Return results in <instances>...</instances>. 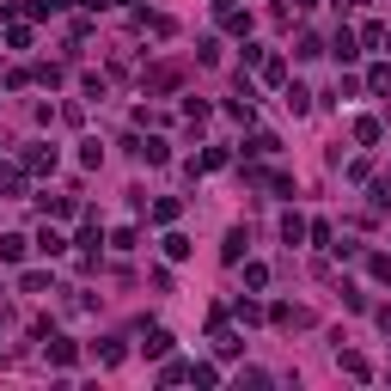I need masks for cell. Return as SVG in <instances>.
I'll return each mask as SVG.
<instances>
[{
	"instance_id": "obj_1",
	"label": "cell",
	"mask_w": 391,
	"mask_h": 391,
	"mask_svg": "<svg viewBox=\"0 0 391 391\" xmlns=\"http://www.w3.org/2000/svg\"><path fill=\"white\" fill-rule=\"evenodd\" d=\"M129 153H135V159H147V166H166V159H171L166 141H129Z\"/></svg>"
},
{
	"instance_id": "obj_2",
	"label": "cell",
	"mask_w": 391,
	"mask_h": 391,
	"mask_svg": "<svg viewBox=\"0 0 391 391\" xmlns=\"http://www.w3.org/2000/svg\"><path fill=\"white\" fill-rule=\"evenodd\" d=\"M282 105L294 110V117H306V110H312V92H306V86H287V92H282Z\"/></svg>"
},
{
	"instance_id": "obj_3",
	"label": "cell",
	"mask_w": 391,
	"mask_h": 391,
	"mask_svg": "<svg viewBox=\"0 0 391 391\" xmlns=\"http://www.w3.org/2000/svg\"><path fill=\"white\" fill-rule=\"evenodd\" d=\"M25 171H55V147H31L25 153Z\"/></svg>"
},
{
	"instance_id": "obj_4",
	"label": "cell",
	"mask_w": 391,
	"mask_h": 391,
	"mask_svg": "<svg viewBox=\"0 0 391 391\" xmlns=\"http://www.w3.org/2000/svg\"><path fill=\"white\" fill-rule=\"evenodd\" d=\"M37 251H43V257H61V251H68V239H61L55 226H43V232H37Z\"/></svg>"
},
{
	"instance_id": "obj_5",
	"label": "cell",
	"mask_w": 391,
	"mask_h": 391,
	"mask_svg": "<svg viewBox=\"0 0 391 391\" xmlns=\"http://www.w3.org/2000/svg\"><path fill=\"white\" fill-rule=\"evenodd\" d=\"M275 324H282V331H300V324H306V312H300V306H275Z\"/></svg>"
},
{
	"instance_id": "obj_6",
	"label": "cell",
	"mask_w": 391,
	"mask_h": 391,
	"mask_svg": "<svg viewBox=\"0 0 391 391\" xmlns=\"http://www.w3.org/2000/svg\"><path fill=\"white\" fill-rule=\"evenodd\" d=\"M336 361H343V373H355V379H367V373H373V367L355 355V348H336Z\"/></svg>"
},
{
	"instance_id": "obj_7",
	"label": "cell",
	"mask_w": 391,
	"mask_h": 391,
	"mask_svg": "<svg viewBox=\"0 0 391 391\" xmlns=\"http://www.w3.org/2000/svg\"><path fill=\"white\" fill-rule=\"evenodd\" d=\"M190 251H196V245L183 239V232H166V257H171V263H183V257H190Z\"/></svg>"
},
{
	"instance_id": "obj_8",
	"label": "cell",
	"mask_w": 391,
	"mask_h": 391,
	"mask_svg": "<svg viewBox=\"0 0 391 391\" xmlns=\"http://www.w3.org/2000/svg\"><path fill=\"white\" fill-rule=\"evenodd\" d=\"M331 49H336V61H355V55H361V49H355V31H336Z\"/></svg>"
},
{
	"instance_id": "obj_9",
	"label": "cell",
	"mask_w": 391,
	"mask_h": 391,
	"mask_svg": "<svg viewBox=\"0 0 391 391\" xmlns=\"http://www.w3.org/2000/svg\"><path fill=\"white\" fill-rule=\"evenodd\" d=\"M282 239H287V245L306 239V220H300V214H287V220H282Z\"/></svg>"
},
{
	"instance_id": "obj_10",
	"label": "cell",
	"mask_w": 391,
	"mask_h": 391,
	"mask_svg": "<svg viewBox=\"0 0 391 391\" xmlns=\"http://www.w3.org/2000/svg\"><path fill=\"white\" fill-rule=\"evenodd\" d=\"M49 361H55V367H74V343H61V336H55V343H49Z\"/></svg>"
},
{
	"instance_id": "obj_11",
	"label": "cell",
	"mask_w": 391,
	"mask_h": 391,
	"mask_svg": "<svg viewBox=\"0 0 391 391\" xmlns=\"http://www.w3.org/2000/svg\"><path fill=\"white\" fill-rule=\"evenodd\" d=\"M220 257H226V263H239V257H245V232H226V245H220Z\"/></svg>"
},
{
	"instance_id": "obj_12",
	"label": "cell",
	"mask_w": 391,
	"mask_h": 391,
	"mask_svg": "<svg viewBox=\"0 0 391 391\" xmlns=\"http://www.w3.org/2000/svg\"><path fill=\"white\" fill-rule=\"evenodd\" d=\"M0 257H6V263H18V257H25V239H18V232H6V239H0Z\"/></svg>"
},
{
	"instance_id": "obj_13",
	"label": "cell",
	"mask_w": 391,
	"mask_h": 391,
	"mask_svg": "<svg viewBox=\"0 0 391 391\" xmlns=\"http://www.w3.org/2000/svg\"><path fill=\"white\" fill-rule=\"evenodd\" d=\"M263 80H269V86H282V80H287V61L269 55V61H263Z\"/></svg>"
},
{
	"instance_id": "obj_14",
	"label": "cell",
	"mask_w": 391,
	"mask_h": 391,
	"mask_svg": "<svg viewBox=\"0 0 391 391\" xmlns=\"http://www.w3.org/2000/svg\"><path fill=\"white\" fill-rule=\"evenodd\" d=\"M355 141H361V147H373V141H379V122L361 117V122H355Z\"/></svg>"
},
{
	"instance_id": "obj_15",
	"label": "cell",
	"mask_w": 391,
	"mask_h": 391,
	"mask_svg": "<svg viewBox=\"0 0 391 391\" xmlns=\"http://www.w3.org/2000/svg\"><path fill=\"white\" fill-rule=\"evenodd\" d=\"M367 86H373V92H379V98H385V92H391V68H385V61H379L373 74H367Z\"/></svg>"
},
{
	"instance_id": "obj_16",
	"label": "cell",
	"mask_w": 391,
	"mask_h": 391,
	"mask_svg": "<svg viewBox=\"0 0 391 391\" xmlns=\"http://www.w3.org/2000/svg\"><path fill=\"white\" fill-rule=\"evenodd\" d=\"M141 348H147V355H166V348H171V331H147V343H141Z\"/></svg>"
},
{
	"instance_id": "obj_17",
	"label": "cell",
	"mask_w": 391,
	"mask_h": 391,
	"mask_svg": "<svg viewBox=\"0 0 391 391\" xmlns=\"http://www.w3.org/2000/svg\"><path fill=\"white\" fill-rule=\"evenodd\" d=\"M367 269H373V282L391 287V257H367Z\"/></svg>"
},
{
	"instance_id": "obj_18",
	"label": "cell",
	"mask_w": 391,
	"mask_h": 391,
	"mask_svg": "<svg viewBox=\"0 0 391 391\" xmlns=\"http://www.w3.org/2000/svg\"><path fill=\"white\" fill-rule=\"evenodd\" d=\"M18 287H25V294H49V275H43V269H31L25 282H18Z\"/></svg>"
},
{
	"instance_id": "obj_19",
	"label": "cell",
	"mask_w": 391,
	"mask_h": 391,
	"mask_svg": "<svg viewBox=\"0 0 391 391\" xmlns=\"http://www.w3.org/2000/svg\"><path fill=\"white\" fill-rule=\"evenodd\" d=\"M18 183H25V178H18L13 166H0V190H18Z\"/></svg>"
},
{
	"instance_id": "obj_20",
	"label": "cell",
	"mask_w": 391,
	"mask_h": 391,
	"mask_svg": "<svg viewBox=\"0 0 391 391\" xmlns=\"http://www.w3.org/2000/svg\"><path fill=\"white\" fill-rule=\"evenodd\" d=\"M373 202H379V208L391 214V183H379V190H373Z\"/></svg>"
}]
</instances>
